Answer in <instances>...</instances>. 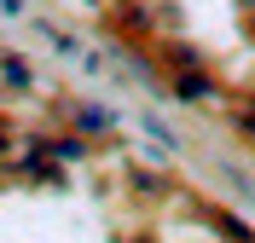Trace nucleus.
Listing matches in <instances>:
<instances>
[{"mask_svg":"<svg viewBox=\"0 0 255 243\" xmlns=\"http://www.w3.org/2000/svg\"><path fill=\"white\" fill-rule=\"evenodd\" d=\"M0 70H6V81H12V87H29V64H17V58H6V52H0Z\"/></svg>","mask_w":255,"mask_h":243,"instance_id":"nucleus-2","label":"nucleus"},{"mask_svg":"<svg viewBox=\"0 0 255 243\" xmlns=\"http://www.w3.org/2000/svg\"><path fill=\"white\" fill-rule=\"evenodd\" d=\"M215 93V81L203 76V70H191V76H174L168 81V98H209Z\"/></svg>","mask_w":255,"mask_h":243,"instance_id":"nucleus-1","label":"nucleus"}]
</instances>
